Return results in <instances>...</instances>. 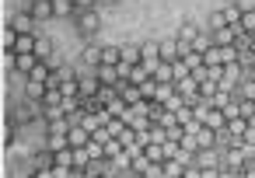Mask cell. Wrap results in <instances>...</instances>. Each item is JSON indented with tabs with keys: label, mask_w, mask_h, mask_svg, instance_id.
Segmentation results:
<instances>
[{
	"label": "cell",
	"mask_w": 255,
	"mask_h": 178,
	"mask_svg": "<svg viewBox=\"0 0 255 178\" xmlns=\"http://www.w3.org/2000/svg\"><path fill=\"white\" fill-rule=\"evenodd\" d=\"M234 4H238V11H241V14H248V11H255V0H234Z\"/></svg>",
	"instance_id": "cell-44"
},
{
	"label": "cell",
	"mask_w": 255,
	"mask_h": 178,
	"mask_svg": "<svg viewBox=\"0 0 255 178\" xmlns=\"http://www.w3.org/2000/svg\"><path fill=\"white\" fill-rule=\"evenodd\" d=\"M143 178H168V175H164V164H150V168L143 171Z\"/></svg>",
	"instance_id": "cell-40"
},
{
	"label": "cell",
	"mask_w": 255,
	"mask_h": 178,
	"mask_svg": "<svg viewBox=\"0 0 255 178\" xmlns=\"http://www.w3.org/2000/svg\"><path fill=\"white\" fill-rule=\"evenodd\" d=\"M147 77H150V74L143 70V63H136V67H133V74H129V84H143Z\"/></svg>",
	"instance_id": "cell-37"
},
{
	"label": "cell",
	"mask_w": 255,
	"mask_h": 178,
	"mask_svg": "<svg viewBox=\"0 0 255 178\" xmlns=\"http://www.w3.org/2000/svg\"><path fill=\"white\" fill-rule=\"evenodd\" d=\"M189 74H192V70H189V67L178 60V63H175V81H182V77H189Z\"/></svg>",
	"instance_id": "cell-42"
},
{
	"label": "cell",
	"mask_w": 255,
	"mask_h": 178,
	"mask_svg": "<svg viewBox=\"0 0 255 178\" xmlns=\"http://www.w3.org/2000/svg\"><path fill=\"white\" fill-rule=\"evenodd\" d=\"M234 98L238 101H255V81H241V84H234Z\"/></svg>",
	"instance_id": "cell-14"
},
{
	"label": "cell",
	"mask_w": 255,
	"mask_h": 178,
	"mask_svg": "<svg viewBox=\"0 0 255 178\" xmlns=\"http://www.w3.org/2000/svg\"><path fill=\"white\" fill-rule=\"evenodd\" d=\"M119 154H123V143H119V140H116V136H112V140H109V143H105V157H109V161H116V157H119Z\"/></svg>",
	"instance_id": "cell-34"
},
{
	"label": "cell",
	"mask_w": 255,
	"mask_h": 178,
	"mask_svg": "<svg viewBox=\"0 0 255 178\" xmlns=\"http://www.w3.org/2000/svg\"><path fill=\"white\" fill-rule=\"evenodd\" d=\"M203 63H206V67H217V63H224V60H220V49H217V46H210V49L203 53ZM224 67H227V63H224Z\"/></svg>",
	"instance_id": "cell-29"
},
{
	"label": "cell",
	"mask_w": 255,
	"mask_h": 178,
	"mask_svg": "<svg viewBox=\"0 0 255 178\" xmlns=\"http://www.w3.org/2000/svg\"><path fill=\"white\" fill-rule=\"evenodd\" d=\"M49 74H53V70H49V63H39V67L28 74V81H35V84H46V81H49Z\"/></svg>",
	"instance_id": "cell-26"
},
{
	"label": "cell",
	"mask_w": 255,
	"mask_h": 178,
	"mask_svg": "<svg viewBox=\"0 0 255 178\" xmlns=\"http://www.w3.org/2000/svg\"><path fill=\"white\" fill-rule=\"evenodd\" d=\"M77 4V11H91V7H98V0H74Z\"/></svg>",
	"instance_id": "cell-45"
},
{
	"label": "cell",
	"mask_w": 255,
	"mask_h": 178,
	"mask_svg": "<svg viewBox=\"0 0 255 178\" xmlns=\"http://www.w3.org/2000/svg\"><path fill=\"white\" fill-rule=\"evenodd\" d=\"M154 81L157 84H175V63H161L157 74H154Z\"/></svg>",
	"instance_id": "cell-20"
},
{
	"label": "cell",
	"mask_w": 255,
	"mask_h": 178,
	"mask_svg": "<svg viewBox=\"0 0 255 178\" xmlns=\"http://www.w3.org/2000/svg\"><path fill=\"white\" fill-rule=\"evenodd\" d=\"M53 171H56V178H70V175H74V168H60V164H56Z\"/></svg>",
	"instance_id": "cell-46"
},
{
	"label": "cell",
	"mask_w": 255,
	"mask_h": 178,
	"mask_svg": "<svg viewBox=\"0 0 255 178\" xmlns=\"http://www.w3.org/2000/svg\"><path fill=\"white\" fill-rule=\"evenodd\" d=\"M175 91L185 98V105H199L203 101V94H199V81L189 74V77H182V81H175Z\"/></svg>",
	"instance_id": "cell-2"
},
{
	"label": "cell",
	"mask_w": 255,
	"mask_h": 178,
	"mask_svg": "<svg viewBox=\"0 0 255 178\" xmlns=\"http://www.w3.org/2000/svg\"><path fill=\"white\" fill-rule=\"evenodd\" d=\"M32 178H56V171H53V168H35Z\"/></svg>",
	"instance_id": "cell-43"
},
{
	"label": "cell",
	"mask_w": 255,
	"mask_h": 178,
	"mask_svg": "<svg viewBox=\"0 0 255 178\" xmlns=\"http://www.w3.org/2000/svg\"><path fill=\"white\" fill-rule=\"evenodd\" d=\"M46 91H49L46 84H35V81H25V98H28V101H39V105H42V98H46Z\"/></svg>",
	"instance_id": "cell-16"
},
{
	"label": "cell",
	"mask_w": 255,
	"mask_h": 178,
	"mask_svg": "<svg viewBox=\"0 0 255 178\" xmlns=\"http://www.w3.org/2000/svg\"><path fill=\"white\" fill-rule=\"evenodd\" d=\"M140 53H143V60H161V42H143Z\"/></svg>",
	"instance_id": "cell-28"
},
{
	"label": "cell",
	"mask_w": 255,
	"mask_h": 178,
	"mask_svg": "<svg viewBox=\"0 0 255 178\" xmlns=\"http://www.w3.org/2000/svg\"><path fill=\"white\" fill-rule=\"evenodd\" d=\"M161 63H178V39L161 42Z\"/></svg>",
	"instance_id": "cell-15"
},
{
	"label": "cell",
	"mask_w": 255,
	"mask_h": 178,
	"mask_svg": "<svg viewBox=\"0 0 255 178\" xmlns=\"http://www.w3.org/2000/svg\"><path fill=\"white\" fill-rule=\"evenodd\" d=\"M35 46H39V35H18L14 53H35Z\"/></svg>",
	"instance_id": "cell-19"
},
{
	"label": "cell",
	"mask_w": 255,
	"mask_h": 178,
	"mask_svg": "<svg viewBox=\"0 0 255 178\" xmlns=\"http://www.w3.org/2000/svg\"><path fill=\"white\" fill-rule=\"evenodd\" d=\"M95 77H98L105 88H116V84H119V70H116V67H109V63L95 67Z\"/></svg>",
	"instance_id": "cell-9"
},
{
	"label": "cell",
	"mask_w": 255,
	"mask_h": 178,
	"mask_svg": "<svg viewBox=\"0 0 255 178\" xmlns=\"http://www.w3.org/2000/svg\"><path fill=\"white\" fill-rule=\"evenodd\" d=\"M0 42H4V49H14V42H18V32L7 25V28H4V35H0Z\"/></svg>",
	"instance_id": "cell-36"
},
{
	"label": "cell",
	"mask_w": 255,
	"mask_h": 178,
	"mask_svg": "<svg viewBox=\"0 0 255 178\" xmlns=\"http://www.w3.org/2000/svg\"><path fill=\"white\" fill-rule=\"evenodd\" d=\"M88 143H91V129L74 126V129H70V147H88Z\"/></svg>",
	"instance_id": "cell-18"
},
{
	"label": "cell",
	"mask_w": 255,
	"mask_h": 178,
	"mask_svg": "<svg viewBox=\"0 0 255 178\" xmlns=\"http://www.w3.org/2000/svg\"><path fill=\"white\" fill-rule=\"evenodd\" d=\"M203 178H220V168H203Z\"/></svg>",
	"instance_id": "cell-47"
},
{
	"label": "cell",
	"mask_w": 255,
	"mask_h": 178,
	"mask_svg": "<svg viewBox=\"0 0 255 178\" xmlns=\"http://www.w3.org/2000/svg\"><path fill=\"white\" fill-rule=\"evenodd\" d=\"M102 63H109V67H119V63H123V56H119V46H105V49H102Z\"/></svg>",
	"instance_id": "cell-25"
},
{
	"label": "cell",
	"mask_w": 255,
	"mask_h": 178,
	"mask_svg": "<svg viewBox=\"0 0 255 178\" xmlns=\"http://www.w3.org/2000/svg\"><path fill=\"white\" fill-rule=\"evenodd\" d=\"M199 35H203V32H199V25H192V21H185V25L178 28V39H182V42H196Z\"/></svg>",
	"instance_id": "cell-21"
},
{
	"label": "cell",
	"mask_w": 255,
	"mask_h": 178,
	"mask_svg": "<svg viewBox=\"0 0 255 178\" xmlns=\"http://www.w3.org/2000/svg\"><path fill=\"white\" fill-rule=\"evenodd\" d=\"M35 115H42V105H39V101H25V105H14V108L7 112V119H11V122H32Z\"/></svg>",
	"instance_id": "cell-3"
},
{
	"label": "cell",
	"mask_w": 255,
	"mask_h": 178,
	"mask_svg": "<svg viewBox=\"0 0 255 178\" xmlns=\"http://www.w3.org/2000/svg\"><path fill=\"white\" fill-rule=\"evenodd\" d=\"M185 168H189V164H182L178 157L164 161V175H168V178H182V175H185Z\"/></svg>",
	"instance_id": "cell-24"
},
{
	"label": "cell",
	"mask_w": 255,
	"mask_h": 178,
	"mask_svg": "<svg viewBox=\"0 0 255 178\" xmlns=\"http://www.w3.org/2000/svg\"><path fill=\"white\" fill-rule=\"evenodd\" d=\"M53 49H56V46H53V39H46V35H39V46H35V56H39L42 63H46V60L53 56Z\"/></svg>",
	"instance_id": "cell-22"
},
{
	"label": "cell",
	"mask_w": 255,
	"mask_h": 178,
	"mask_svg": "<svg viewBox=\"0 0 255 178\" xmlns=\"http://www.w3.org/2000/svg\"><path fill=\"white\" fill-rule=\"evenodd\" d=\"M102 4H109V7H116V4H119V0H102Z\"/></svg>",
	"instance_id": "cell-48"
},
{
	"label": "cell",
	"mask_w": 255,
	"mask_h": 178,
	"mask_svg": "<svg viewBox=\"0 0 255 178\" xmlns=\"http://www.w3.org/2000/svg\"><path fill=\"white\" fill-rule=\"evenodd\" d=\"M220 14H224L227 28H238V32H241V11H238V4H234V0H231V4H224V7H220Z\"/></svg>",
	"instance_id": "cell-10"
},
{
	"label": "cell",
	"mask_w": 255,
	"mask_h": 178,
	"mask_svg": "<svg viewBox=\"0 0 255 178\" xmlns=\"http://www.w3.org/2000/svg\"><path fill=\"white\" fill-rule=\"evenodd\" d=\"M241 32H245V35H255V11L241 14Z\"/></svg>",
	"instance_id": "cell-35"
},
{
	"label": "cell",
	"mask_w": 255,
	"mask_h": 178,
	"mask_svg": "<svg viewBox=\"0 0 255 178\" xmlns=\"http://www.w3.org/2000/svg\"><path fill=\"white\" fill-rule=\"evenodd\" d=\"M182 63H185L189 70H196V67H203V53H189V56H185Z\"/></svg>",
	"instance_id": "cell-39"
},
{
	"label": "cell",
	"mask_w": 255,
	"mask_h": 178,
	"mask_svg": "<svg viewBox=\"0 0 255 178\" xmlns=\"http://www.w3.org/2000/svg\"><path fill=\"white\" fill-rule=\"evenodd\" d=\"M53 18H77L74 0H53Z\"/></svg>",
	"instance_id": "cell-12"
},
{
	"label": "cell",
	"mask_w": 255,
	"mask_h": 178,
	"mask_svg": "<svg viewBox=\"0 0 255 178\" xmlns=\"http://www.w3.org/2000/svg\"><path fill=\"white\" fill-rule=\"evenodd\" d=\"M238 35H245V32H238V28H217V32H213V46H220V49H224V46H234Z\"/></svg>",
	"instance_id": "cell-8"
},
{
	"label": "cell",
	"mask_w": 255,
	"mask_h": 178,
	"mask_svg": "<svg viewBox=\"0 0 255 178\" xmlns=\"http://www.w3.org/2000/svg\"><path fill=\"white\" fill-rule=\"evenodd\" d=\"M119 56H123V63H143V53H140V46H119Z\"/></svg>",
	"instance_id": "cell-17"
},
{
	"label": "cell",
	"mask_w": 255,
	"mask_h": 178,
	"mask_svg": "<svg viewBox=\"0 0 255 178\" xmlns=\"http://www.w3.org/2000/svg\"><path fill=\"white\" fill-rule=\"evenodd\" d=\"M126 108H129V105H126V101H123V98H119V94H116V98H112V101H109V115H116V119H119V115H123V112H126Z\"/></svg>",
	"instance_id": "cell-33"
},
{
	"label": "cell",
	"mask_w": 255,
	"mask_h": 178,
	"mask_svg": "<svg viewBox=\"0 0 255 178\" xmlns=\"http://www.w3.org/2000/svg\"><path fill=\"white\" fill-rule=\"evenodd\" d=\"M150 164H154V161H150L147 154H140V157H133V168H129V171H133V175H143Z\"/></svg>",
	"instance_id": "cell-32"
},
{
	"label": "cell",
	"mask_w": 255,
	"mask_h": 178,
	"mask_svg": "<svg viewBox=\"0 0 255 178\" xmlns=\"http://www.w3.org/2000/svg\"><path fill=\"white\" fill-rule=\"evenodd\" d=\"M7 25H11V28L18 32V35H35V28H39V21H35V18H32V14L25 11V7H21V11H18V14H14L11 21H7Z\"/></svg>",
	"instance_id": "cell-4"
},
{
	"label": "cell",
	"mask_w": 255,
	"mask_h": 178,
	"mask_svg": "<svg viewBox=\"0 0 255 178\" xmlns=\"http://www.w3.org/2000/svg\"><path fill=\"white\" fill-rule=\"evenodd\" d=\"M77 32L88 35V39L102 32V14H98V7H91V11H77Z\"/></svg>",
	"instance_id": "cell-1"
},
{
	"label": "cell",
	"mask_w": 255,
	"mask_h": 178,
	"mask_svg": "<svg viewBox=\"0 0 255 178\" xmlns=\"http://www.w3.org/2000/svg\"><path fill=\"white\" fill-rule=\"evenodd\" d=\"M102 49H105V46H84V53H81V63H88L91 70H95V67H102Z\"/></svg>",
	"instance_id": "cell-13"
},
{
	"label": "cell",
	"mask_w": 255,
	"mask_h": 178,
	"mask_svg": "<svg viewBox=\"0 0 255 178\" xmlns=\"http://www.w3.org/2000/svg\"><path fill=\"white\" fill-rule=\"evenodd\" d=\"M217 49H220V46H217ZM220 60H224V63H238V60H241L238 46H224V49H220Z\"/></svg>",
	"instance_id": "cell-30"
},
{
	"label": "cell",
	"mask_w": 255,
	"mask_h": 178,
	"mask_svg": "<svg viewBox=\"0 0 255 178\" xmlns=\"http://www.w3.org/2000/svg\"><path fill=\"white\" fill-rule=\"evenodd\" d=\"M210 46H213V35H199V39L192 42V49H196V53H206Z\"/></svg>",
	"instance_id": "cell-38"
},
{
	"label": "cell",
	"mask_w": 255,
	"mask_h": 178,
	"mask_svg": "<svg viewBox=\"0 0 255 178\" xmlns=\"http://www.w3.org/2000/svg\"><path fill=\"white\" fill-rule=\"evenodd\" d=\"M199 122H203L206 129H213V133H224V129H227V115H224V108H206Z\"/></svg>",
	"instance_id": "cell-5"
},
{
	"label": "cell",
	"mask_w": 255,
	"mask_h": 178,
	"mask_svg": "<svg viewBox=\"0 0 255 178\" xmlns=\"http://www.w3.org/2000/svg\"><path fill=\"white\" fill-rule=\"evenodd\" d=\"M245 129H248V119H227V129H224V136L234 143V140H241V136H245Z\"/></svg>",
	"instance_id": "cell-11"
},
{
	"label": "cell",
	"mask_w": 255,
	"mask_h": 178,
	"mask_svg": "<svg viewBox=\"0 0 255 178\" xmlns=\"http://www.w3.org/2000/svg\"><path fill=\"white\" fill-rule=\"evenodd\" d=\"M105 129H109V136H123V133H126V122L116 119V115H109V119H105Z\"/></svg>",
	"instance_id": "cell-27"
},
{
	"label": "cell",
	"mask_w": 255,
	"mask_h": 178,
	"mask_svg": "<svg viewBox=\"0 0 255 178\" xmlns=\"http://www.w3.org/2000/svg\"><path fill=\"white\" fill-rule=\"evenodd\" d=\"M25 11H28L35 21H46V18H53V0H32Z\"/></svg>",
	"instance_id": "cell-6"
},
{
	"label": "cell",
	"mask_w": 255,
	"mask_h": 178,
	"mask_svg": "<svg viewBox=\"0 0 255 178\" xmlns=\"http://www.w3.org/2000/svg\"><path fill=\"white\" fill-rule=\"evenodd\" d=\"M46 147H49L53 154H56V150H67V147H70V133H67V136H60V133H49Z\"/></svg>",
	"instance_id": "cell-23"
},
{
	"label": "cell",
	"mask_w": 255,
	"mask_h": 178,
	"mask_svg": "<svg viewBox=\"0 0 255 178\" xmlns=\"http://www.w3.org/2000/svg\"><path fill=\"white\" fill-rule=\"evenodd\" d=\"M210 28H213V32H217V28H227V21H224V14H220V11H213V14H210Z\"/></svg>",
	"instance_id": "cell-41"
},
{
	"label": "cell",
	"mask_w": 255,
	"mask_h": 178,
	"mask_svg": "<svg viewBox=\"0 0 255 178\" xmlns=\"http://www.w3.org/2000/svg\"><path fill=\"white\" fill-rule=\"evenodd\" d=\"M129 178H143V175H133V171H129Z\"/></svg>",
	"instance_id": "cell-49"
},
{
	"label": "cell",
	"mask_w": 255,
	"mask_h": 178,
	"mask_svg": "<svg viewBox=\"0 0 255 178\" xmlns=\"http://www.w3.org/2000/svg\"><path fill=\"white\" fill-rule=\"evenodd\" d=\"M77 88H81V98H95L102 91V81L95 74H88V77H77Z\"/></svg>",
	"instance_id": "cell-7"
},
{
	"label": "cell",
	"mask_w": 255,
	"mask_h": 178,
	"mask_svg": "<svg viewBox=\"0 0 255 178\" xmlns=\"http://www.w3.org/2000/svg\"><path fill=\"white\" fill-rule=\"evenodd\" d=\"M56 164H60V168H74V147L56 150Z\"/></svg>",
	"instance_id": "cell-31"
}]
</instances>
